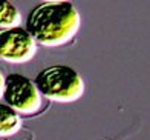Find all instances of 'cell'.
<instances>
[{"label":"cell","mask_w":150,"mask_h":140,"mask_svg":"<svg viewBox=\"0 0 150 140\" xmlns=\"http://www.w3.org/2000/svg\"><path fill=\"white\" fill-rule=\"evenodd\" d=\"M81 17L71 2H45L34 8L26 19V31L43 46H61L78 32Z\"/></svg>","instance_id":"6da1fadb"},{"label":"cell","mask_w":150,"mask_h":140,"mask_svg":"<svg viewBox=\"0 0 150 140\" xmlns=\"http://www.w3.org/2000/svg\"><path fill=\"white\" fill-rule=\"evenodd\" d=\"M22 128L20 116L8 105L0 103V137L14 136Z\"/></svg>","instance_id":"5b68a950"},{"label":"cell","mask_w":150,"mask_h":140,"mask_svg":"<svg viewBox=\"0 0 150 140\" xmlns=\"http://www.w3.org/2000/svg\"><path fill=\"white\" fill-rule=\"evenodd\" d=\"M3 86H5V77L0 73V97H3Z\"/></svg>","instance_id":"52a82bcc"},{"label":"cell","mask_w":150,"mask_h":140,"mask_svg":"<svg viewBox=\"0 0 150 140\" xmlns=\"http://www.w3.org/2000/svg\"><path fill=\"white\" fill-rule=\"evenodd\" d=\"M3 99L17 114H34L42 106V94L35 83L22 74H8L5 77Z\"/></svg>","instance_id":"3957f363"},{"label":"cell","mask_w":150,"mask_h":140,"mask_svg":"<svg viewBox=\"0 0 150 140\" xmlns=\"http://www.w3.org/2000/svg\"><path fill=\"white\" fill-rule=\"evenodd\" d=\"M37 52V43L23 28L0 31V59L9 63H26Z\"/></svg>","instance_id":"277c9868"},{"label":"cell","mask_w":150,"mask_h":140,"mask_svg":"<svg viewBox=\"0 0 150 140\" xmlns=\"http://www.w3.org/2000/svg\"><path fill=\"white\" fill-rule=\"evenodd\" d=\"M20 22H22V16H20V11L16 8V5L0 0V28L3 29L18 28Z\"/></svg>","instance_id":"8992f818"},{"label":"cell","mask_w":150,"mask_h":140,"mask_svg":"<svg viewBox=\"0 0 150 140\" xmlns=\"http://www.w3.org/2000/svg\"><path fill=\"white\" fill-rule=\"evenodd\" d=\"M34 83L43 97L58 103L75 102L84 94L81 75L66 65H54L40 71Z\"/></svg>","instance_id":"7a4b0ae2"}]
</instances>
